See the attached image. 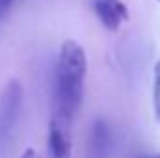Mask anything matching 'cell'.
Returning a JSON list of instances; mask_svg holds the SVG:
<instances>
[{"mask_svg": "<svg viewBox=\"0 0 160 158\" xmlns=\"http://www.w3.org/2000/svg\"><path fill=\"white\" fill-rule=\"evenodd\" d=\"M143 158H160V155H155V156H143Z\"/></svg>", "mask_w": 160, "mask_h": 158, "instance_id": "9", "label": "cell"}, {"mask_svg": "<svg viewBox=\"0 0 160 158\" xmlns=\"http://www.w3.org/2000/svg\"><path fill=\"white\" fill-rule=\"evenodd\" d=\"M19 158H41V155L36 149H26V151H22V155Z\"/></svg>", "mask_w": 160, "mask_h": 158, "instance_id": "7", "label": "cell"}, {"mask_svg": "<svg viewBox=\"0 0 160 158\" xmlns=\"http://www.w3.org/2000/svg\"><path fill=\"white\" fill-rule=\"evenodd\" d=\"M13 2H15V0H0V15H2V13H6Z\"/></svg>", "mask_w": 160, "mask_h": 158, "instance_id": "8", "label": "cell"}, {"mask_svg": "<svg viewBox=\"0 0 160 158\" xmlns=\"http://www.w3.org/2000/svg\"><path fill=\"white\" fill-rule=\"evenodd\" d=\"M112 132L108 128V125L99 119L95 125H93V130H91V140H89V155L91 158H104L108 149H110V138Z\"/></svg>", "mask_w": 160, "mask_h": 158, "instance_id": "5", "label": "cell"}, {"mask_svg": "<svg viewBox=\"0 0 160 158\" xmlns=\"http://www.w3.org/2000/svg\"><path fill=\"white\" fill-rule=\"evenodd\" d=\"M48 158H71L73 153V116L52 110L48 123Z\"/></svg>", "mask_w": 160, "mask_h": 158, "instance_id": "2", "label": "cell"}, {"mask_svg": "<svg viewBox=\"0 0 160 158\" xmlns=\"http://www.w3.org/2000/svg\"><path fill=\"white\" fill-rule=\"evenodd\" d=\"M22 104V87L17 80H11L0 95V145H4L17 125Z\"/></svg>", "mask_w": 160, "mask_h": 158, "instance_id": "3", "label": "cell"}, {"mask_svg": "<svg viewBox=\"0 0 160 158\" xmlns=\"http://www.w3.org/2000/svg\"><path fill=\"white\" fill-rule=\"evenodd\" d=\"M91 6L101 24L110 32L119 30L121 24L128 21V9L121 0H91Z\"/></svg>", "mask_w": 160, "mask_h": 158, "instance_id": "4", "label": "cell"}, {"mask_svg": "<svg viewBox=\"0 0 160 158\" xmlns=\"http://www.w3.org/2000/svg\"><path fill=\"white\" fill-rule=\"evenodd\" d=\"M155 78H153V110H155V117L160 123V60L155 65Z\"/></svg>", "mask_w": 160, "mask_h": 158, "instance_id": "6", "label": "cell"}, {"mask_svg": "<svg viewBox=\"0 0 160 158\" xmlns=\"http://www.w3.org/2000/svg\"><path fill=\"white\" fill-rule=\"evenodd\" d=\"M86 52L80 43L65 39L56 65V86H54V110L73 116L78 112L84 99V78H86Z\"/></svg>", "mask_w": 160, "mask_h": 158, "instance_id": "1", "label": "cell"}]
</instances>
